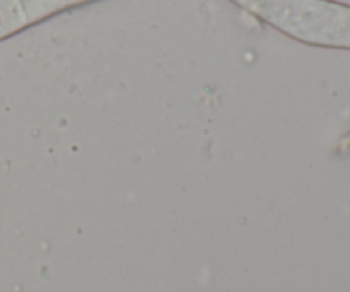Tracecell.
I'll list each match as a JSON object with an SVG mask.
<instances>
[{
  "label": "cell",
  "instance_id": "6da1fadb",
  "mask_svg": "<svg viewBox=\"0 0 350 292\" xmlns=\"http://www.w3.org/2000/svg\"><path fill=\"white\" fill-rule=\"evenodd\" d=\"M318 47L350 50V7L330 2Z\"/></svg>",
  "mask_w": 350,
  "mask_h": 292
},
{
  "label": "cell",
  "instance_id": "7a4b0ae2",
  "mask_svg": "<svg viewBox=\"0 0 350 292\" xmlns=\"http://www.w3.org/2000/svg\"><path fill=\"white\" fill-rule=\"evenodd\" d=\"M24 27L27 26L17 0H0V40L19 33Z\"/></svg>",
  "mask_w": 350,
  "mask_h": 292
}]
</instances>
